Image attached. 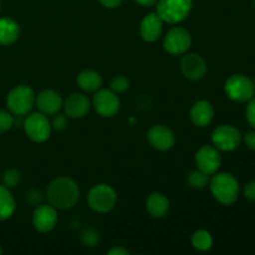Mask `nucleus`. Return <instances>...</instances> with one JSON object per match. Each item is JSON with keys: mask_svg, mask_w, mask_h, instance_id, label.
Here are the masks:
<instances>
[{"mask_svg": "<svg viewBox=\"0 0 255 255\" xmlns=\"http://www.w3.org/2000/svg\"><path fill=\"white\" fill-rule=\"evenodd\" d=\"M243 193H244V197H246L248 201L255 202V181H252L246 184Z\"/></svg>", "mask_w": 255, "mask_h": 255, "instance_id": "7c9ffc66", "label": "nucleus"}, {"mask_svg": "<svg viewBox=\"0 0 255 255\" xmlns=\"http://www.w3.org/2000/svg\"><path fill=\"white\" fill-rule=\"evenodd\" d=\"M193 6V0H158L157 14L168 24H178L187 19Z\"/></svg>", "mask_w": 255, "mask_h": 255, "instance_id": "20e7f679", "label": "nucleus"}, {"mask_svg": "<svg viewBox=\"0 0 255 255\" xmlns=\"http://www.w3.org/2000/svg\"><path fill=\"white\" fill-rule=\"evenodd\" d=\"M227 96L236 102H248L254 97V82L248 76L242 74L232 75L224 85Z\"/></svg>", "mask_w": 255, "mask_h": 255, "instance_id": "423d86ee", "label": "nucleus"}, {"mask_svg": "<svg viewBox=\"0 0 255 255\" xmlns=\"http://www.w3.org/2000/svg\"><path fill=\"white\" fill-rule=\"evenodd\" d=\"M2 181H4L5 187H7V188H14L21 181V174L16 169H9V171H6L4 173Z\"/></svg>", "mask_w": 255, "mask_h": 255, "instance_id": "bb28decb", "label": "nucleus"}, {"mask_svg": "<svg viewBox=\"0 0 255 255\" xmlns=\"http://www.w3.org/2000/svg\"><path fill=\"white\" fill-rule=\"evenodd\" d=\"M0 254H1V248H0Z\"/></svg>", "mask_w": 255, "mask_h": 255, "instance_id": "c9c22d12", "label": "nucleus"}, {"mask_svg": "<svg viewBox=\"0 0 255 255\" xmlns=\"http://www.w3.org/2000/svg\"><path fill=\"white\" fill-rule=\"evenodd\" d=\"M247 121L253 128H255V97L248 101V106L246 110Z\"/></svg>", "mask_w": 255, "mask_h": 255, "instance_id": "c756f323", "label": "nucleus"}, {"mask_svg": "<svg viewBox=\"0 0 255 255\" xmlns=\"http://www.w3.org/2000/svg\"><path fill=\"white\" fill-rule=\"evenodd\" d=\"M146 209L153 218H163L169 211L168 198L159 192H154L147 198Z\"/></svg>", "mask_w": 255, "mask_h": 255, "instance_id": "6ab92c4d", "label": "nucleus"}, {"mask_svg": "<svg viewBox=\"0 0 255 255\" xmlns=\"http://www.w3.org/2000/svg\"><path fill=\"white\" fill-rule=\"evenodd\" d=\"M212 142L218 151L232 152L239 147L242 133L231 125H221L212 132Z\"/></svg>", "mask_w": 255, "mask_h": 255, "instance_id": "6e6552de", "label": "nucleus"}, {"mask_svg": "<svg viewBox=\"0 0 255 255\" xmlns=\"http://www.w3.org/2000/svg\"><path fill=\"white\" fill-rule=\"evenodd\" d=\"M34 90L26 85H19L9 92L6 97V106L12 115L17 117L25 116L35 106Z\"/></svg>", "mask_w": 255, "mask_h": 255, "instance_id": "7ed1b4c3", "label": "nucleus"}, {"mask_svg": "<svg viewBox=\"0 0 255 255\" xmlns=\"http://www.w3.org/2000/svg\"><path fill=\"white\" fill-rule=\"evenodd\" d=\"M107 254L109 255H128L129 252L127 251L126 248H124V247L119 246V247H114L112 249H110V251L107 252Z\"/></svg>", "mask_w": 255, "mask_h": 255, "instance_id": "72a5a7b5", "label": "nucleus"}, {"mask_svg": "<svg viewBox=\"0 0 255 255\" xmlns=\"http://www.w3.org/2000/svg\"><path fill=\"white\" fill-rule=\"evenodd\" d=\"M62 104L64 101L61 95L54 90H44L35 97V106L37 107L39 112L46 116H54L57 114L62 109Z\"/></svg>", "mask_w": 255, "mask_h": 255, "instance_id": "2eb2a0df", "label": "nucleus"}, {"mask_svg": "<svg viewBox=\"0 0 255 255\" xmlns=\"http://www.w3.org/2000/svg\"><path fill=\"white\" fill-rule=\"evenodd\" d=\"M12 125H14V117L11 116V114L0 110V133L9 131Z\"/></svg>", "mask_w": 255, "mask_h": 255, "instance_id": "cd10ccee", "label": "nucleus"}, {"mask_svg": "<svg viewBox=\"0 0 255 255\" xmlns=\"http://www.w3.org/2000/svg\"><path fill=\"white\" fill-rule=\"evenodd\" d=\"M147 141L152 148L164 152L174 146L176 136L169 127L164 125H154L147 132Z\"/></svg>", "mask_w": 255, "mask_h": 255, "instance_id": "f8f14e48", "label": "nucleus"}, {"mask_svg": "<svg viewBox=\"0 0 255 255\" xmlns=\"http://www.w3.org/2000/svg\"><path fill=\"white\" fill-rule=\"evenodd\" d=\"M15 212V199L9 188L0 186V221L10 218Z\"/></svg>", "mask_w": 255, "mask_h": 255, "instance_id": "4be33fe9", "label": "nucleus"}, {"mask_svg": "<svg viewBox=\"0 0 255 255\" xmlns=\"http://www.w3.org/2000/svg\"><path fill=\"white\" fill-rule=\"evenodd\" d=\"M92 105L97 114L102 117H114L119 114L121 107V102L116 92L106 89H100L95 92Z\"/></svg>", "mask_w": 255, "mask_h": 255, "instance_id": "9d476101", "label": "nucleus"}, {"mask_svg": "<svg viewBox=\"0 0 255 255\" xmlns=\"http://www.w3.org/2000/svg\"><path fill=\"white\" fill-rule=\"evenodd\" d=\"M254 87H255V81H254Z\"/></svg>", "mask_w": 255, "mask_h": 255, "instance_id": "e433bc0d", "label": "nucleus"}, {"mask_svg": "<svg viewBox=\"0 0 255 255\" xmlns=\"http://www.w3.org/2000/svg\"><path fill=\"white\" fill-rule=\"evenodd\" d=\"M209 187L214 198L223 206L236 203L239 197V182L231 173H214Z\"/></svg>", "mask_w": 255, "mask_h": 255, "instance_id": "f03ea898", "label": "nucleus"}, {"mask_svg": "<svg viewBox=\"0 0 255 255\" xmlns=\"http://www.w3.org/2000/svg\"><path fill=\"white\" fill-rule=\"evenodd\" d=\"M129 89V81L126 76L120 75L112 79L111 84H110V90H112L116 94H124Z\"/></svg>", "mask_w": 255, "mask_h": 255, "instance_id": "a878e982", "label": "nucleus"}, {"mask_svg": "<svg viewBox=\"0 0 255 255\" xmlns=\"http://www.w3.org/2000/svg\"><path fill=\"white\" fill-rule=\"evenodd\" d=\"M99 1L101 2L105 7H107V9H115V7L121 5L122 0H99Z\"/></svg>", "mask_w": 255, "mask_h": 255, "instance_id": "473e14b6", "label": "nucleus"}, {"mask_svg": "<svg viewBox=\"0 0 255 255\" xmlns=\"http://www.w3.org/2000/svg\"><path fill=\"white\" fill-rule=\"evenodd\" d=\"M62 109H64L65 115L67 117L81 119L89 114L90 109H91V102L86 95L75 92L65 100L64 104H62Z\"/></svg>", "mask_w": 255, "mask_h": 255, "instance_id": "dca6fc26", "label": "nucleus"}, {"mask_svg": "<svg viewBox=\"0 0 255 255\" xmlns=\"http://www.w3.org/2000/svg\"><path fill=\"white\" fill-rule=\"evenodd\" d=\"M46 197L49 203L56 209H70L77 203L80 189L76 182L69 177H57L47 186Z\"/></svg>", "mask_w": 255, "mask_h": 255, "instance_id": "f257e3e1", "label": "nucleus"}, {"mask_svg": "<svg viewBox=\"0 0 255 255\" xmlns=\"http://www.w3.org/2000/svg\"><path fill=\"white\" fill-rule=\"evenodd\" d=\"M24 131L26 136L29 137L31 141L41 143L49 139L50 134H51V122L49 121L46 115L41 114V112H34L30 114L26 119L24 120Z\"/></svg>", "mask_w": 255, "mask_h": 255, "instance_id": "0eeeda50", "label": "nucleus"}, {"mask_svg": "<svg viewBox=\"0 0 255 255\" xmlns=\"http://www.w3.org/2000/svg\"><path fill=\"white\" fill-rule=\"evenodd\" d=\"M51 127L55 131H64L67 127V117L66 115L55 114L54 119L51 121Z\"/></svg>", "mask_w": 255, "mask_h": 255, "instance_id": "c85d7f7f", "label": "nucleus"}, {"mask_svg": "<svg viewBox=\"0 0 255 255\" xmlns=\"http://www.w3.org/2000/svg\"><path fill=\"white\" fill-rule=\"evenodd\" d=\"M77 85L85 92H96L102 86V77L94 70H84L77 75Z\"/></svg>", "mask_w": 255, "mask_h": 255, "instance_id": "aec40b11", "label": "nucleus"}, {"mask_svg": "<svg viewBox=\"0 0 255 255\" xmlns=\"http://www.w3.org/2000/svg\"><path fill=\"white\" fill-rule=\"evenodd\" d=\"M244 143L252 151H255V131L248 132V133L244 136Z\"/></svg>", "mask_w": 255, "mask_h": 255, "instance_id": "2f4dec72", "label": "nucleus"}, {"mask_svg": "<svg viewBox=\"0 0 255 255\" xmlns=\"http://www.w3.org/2000/svg\"><path fill=\"white\" fill-rule=\"evenodd\" d=\"M179 66L182 74L192 81L203 79L207 74L206 60L198 54H184Z\"/></svg>", "mask_w": 255, "mask_h": 255, "instance_id": "4468645a", "label": "nucleus"}, {"mask_svg": "<svg viewBox=\"0 0 255 255\" xmlns=\"http://www.w3.org/2000/svg\"><path fill=\"white\" fill-rule=\"evenodd\" d=\"M194 161L199 171L204 172L208 176L217 173L222 164L219 151L214 146H209V144H204L197 151Z\"/></svg>", "mask_w": 255, "mask_h": 255, "instance_id": "9b49d317", "label": "nucleus"}, {"mask_svg": "<svg viewBox=\"0 0 255 255\" xmlns=\"http://www.w3.org/2000/svg\"><path fill=\"white\" fill-rule=\"evenodd\" d=\"M117 196L112 187L107 184H96L87 194V204L96 213H107L116 206Z\"/></svg>", "mask_w": 255, "mask_h": 255, "instance_id": "39448f33", "label": "nucleus"}, {"mask_svg": "<svg viewBox=\"0 0 255 255\" xmlns=\"http://www.w3.org/2000/svg\"><path fill=\"white\" fill-rule=\"evenodd\" d=\"M80 242L87 248H94L100 242V233L94 228H85L80 233Z\"/></svg>", "mask_w": 255, "mask_h": 255, "instance_id": "393cba45", "label": "nucleus"}, {"mask_svg": "<svg viewBox=\"0 0 255 255\" xmlns=\"http://www.w3.org/2000/svg\"><path fill=\"white\" fill-rule=\"evenodd\" d=\"M191 242L193 248L199 252H207L213 247V238H212L211 233L207 231L194 232L191 238Z\"/></svg>", "mask_w": 255, "mask_h": 255, "instance_id": "5701e85b", "label": "nucleus"}, {"mask_svg": "<svg viewBox=\"0 0 255 255\" xmlns=\"http://www.w3.org/2000/svg\"><path fill=\"white\" fill-rule=\"evenodd\" d=\"M162 31H163V20L157 12H149L142 19L139 25V34L144 41H157L162 35Z\"/></svg>", "mask_w": 255, "mask_h": 255, "instance_id": "f3484780", "label": "nucleus"}, {"mask_svg": "<svg viewBox=\"0 0 255 255\" xmlns=\"http://www.w3.org/2000/svg\"><path fill=\"white\" fill-rule=\"evenodd\" d=\"M20 35V27L15 20L10 17L0 19V45H11Z\"/></svg>", "mask_w": 255, "mask_h": 255, "instance_id": "412c9836", "label": "nucleus"}, {"mask_svg": "<svg viewBox=\"0 0 255 255\" xmlns=\"http://www.w3.org/2000/svg\"><path fill=\"white\" fill-rule=\"evenodd\" d=\"M192 45V35L187 29L174 26L166 34L163 40V47L171 55H183Z\"/></svg>", "mask_w": 255, "mask_h": 255, "instance_id": "1a4fd4ad", "label": "nucleus"}, {"mask_svg": "<svg viewBox=\"0 0 255 255\" xmlns=\"http://www.w3.org/2000/svg\"><path fill=\"white\" fill-rule=\"evenodd\" d=\"M57 223V212L51 204H41L32 213V226L39 233H49Z\"/></svg>", "mask_w": 255, "mask_h": 255, "instance_id": "ddd939ff", "label": "nucleus"}, {"mask_svg": "<svg viewBox=\"0 0 255 255\" xmlns=\"http://www.w3.org/2000/svg\"><path fill=\"white\" fill-rule=\"evenodd\" d=\"M191 120L194 126L206 127L213 121L214 119V109L213 105L206 100L197 101L191 109Z\"/></svg>", "mask_w": 255, "mask_h": 255, "instance_id": "a211bd4d", "label": "nucleus"}, {"mask_svg": "<svg viewBox=\"0 0 255 255\" xmlns=\"http://www.w3.org/2000/svg\"><path fill=\"white\" fill-rule=\"evenodd\" d=\"M209 176L204 172L199 171V169H196V171H192L188 176V184L192 187V188L196 189H202L206 186L209 184Z\"/></svg>", "mask_w": 255, "mask_h": 255, "instance_id": "b1692460", "label": "nucleus"}, {"mask_svg": "<svg viewBox=\"0 0 255 255\" xmlns=\"http://www.w3.org/2000/svg\"><path fill=\"white\" fill-rule=\"evenodd\" d=\"M137 4L142 5V6H153V5L157 4L158 0H134Z\"/></svg>", "mask_w": 255, "mask_h": 255, "instance_id": "f704fd0d", "label": "nucleus"}]
</instances>
